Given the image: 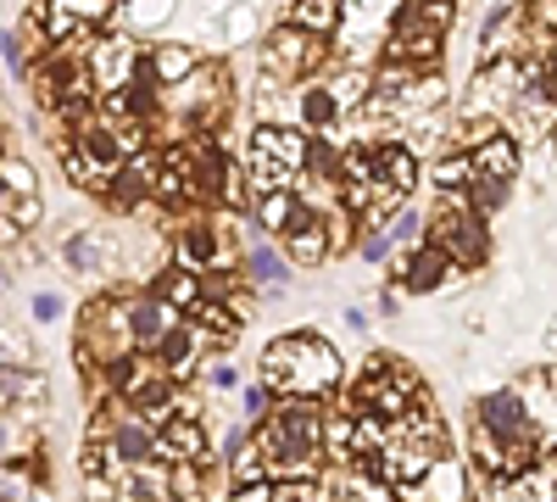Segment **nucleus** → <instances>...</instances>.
Returning <instances> with one entry per match:
<instances>
[{"instance_id": "obj_1", "label": "nucleus", "mask_w": 557, "mask_h": 502, "mask_svg": "<svg viewBox=\"0 0 557 502\" xmlns=\"http://www.w3.org/2000/svg\"><path fill=\"white\" fill-rule=\"evenodd\" d=\"M441 458H446V430L435 425L430 396H424V402H412L407 414L391 419V436H385V452H380V464H374V469L401 491V486L430 480Z\"/></svg>"}, {"instance_id": "obj_2", "label": "nucleus", "mask_w": 557, "mask_h": 502, "mask_svg": "<svg viewBox=\"0 0 557 502\" xmlns=\"http://www.w3.org/2000/svg\"><path fill=\"white\" fill-rule=\"evenodd\" d=\"M262 375L273 391L285 396H323L341 385V357L330 341L318 335H278L268 352H262Z\"/></svg>"}, {"instance_id": "obj_3", "label": "nucleus", "mask_w": 557, "mask_h": 502, "mask_svg": "<svg viewBox=\"0 0 557 502\" xmlns=\"http://www.w3.org/2000/svg\"><path fill=\"white\" fill-rule=\"evenodd\" d=\"M318 419L307 407H278L273 419H262V458L278 469V475H296V480H312L318 475Z\"/></svg>"}, {"instance_id": "obj_4", "label": "nucleus", "mask_w": 557, "mask_h": 502, "mask_svg": "<svg viewBox=\"0 0 557 502\" xmlns=\"http://www.w3.org/2000/svg\"><path fill=\"white\" fill-rule=\"evenodd\" d=\"M446 23H451V0H407L396 28H391V39H385V62L435 68Z\"/></svg>"}, {"instance_id": "obj_5", "label": "nucleus", "mask_w": 557, "mask_h": 502, "mask_svg": "<svg viewBox=\"0 0 557 502\" xmlns=\"http://www.w3.org/2000/svg\"><path fill=\"white\" fill-rule=\"evenodd\" d=\"M307 157H312V140H307V134L278 128V123H262V128L251 134L246 168H251V179H257V191H285L290 179L307 168Z\"/></svg>"}, {"instance_id": "obj_6", "label": "nucleus", "mask_w": 557, "mask_h": 502, "mask_svg": "<svg viewBox=\"0 0 557 502\" xmlns=\"http://www.w3.org/2000/svg\"><path fill=\"white\" fill-rule=\"evenodd\" d=\"M418 396H424V391H418L412 369H401V363H391V357H374V363H368V375L357 380V414L396 419V414H407Z\"/></svg>"}, {"instance_id": "obj_7", "label": "nucleus", "mask_w": 557, "mask_h": 502, "mask_svg": "<svg viewBox=\"0 0 557 502\" xmlns=\"http://www.w3.org/2000/svg\"><path fill=\"white\" fill-rule=\"evenodd\" d=\"M430 241H435L451 262H462V268H480L485 252H491V246H485V241H491V235H485V218L462 201V196H451L446 212L430 223Z\"/></svg>"}, {"instance_id": "obj_8", "label": "nucleus", "mask_w": 557, "mask_h": 502, "mask_svg": "<svg viewBox=\"0 0 557 502\" xmlns=\"http://www.w3.org/2000/svg\"><path fill=\"white\" fill-rule=\"evenodd\" d=\"M318 57H323V34H312V28H301V23L273 28V39H268V68H273V73L301 78Z\"/></svg>"}, {"instance_id": "obj_9", "label": "nucleus", "mask_w": 557, "mask_h": 502, "mask_svg": "<svg viewBox=\"0 0 557 502\" xmlns=\"http://www.w3.org/2000/svg\"><path fill=\"white\" fill-rule=\"evenodd\" d=\"M45 7V34L51 39H73L78 28H96L117 12V0H39Z\"/></svg>"}, {"instance_id": "obj_10", "label": "nucleus", "mask_w": 557, "mask_h": 502, "mask_svg": "<svg viewBox=\"0 0 557 502\" xmlns=\"http://www.w3.org/2000/svg\"><path fill=\"white\" fill-rule=\"evenodd\" d=\"M128 73H134V45H128V39H107V45H96V51H89V78H96L101 96L123 89Z\"/></svg>"}, {"instance_id": "obj_11", "label": "nucleus", "mask_w": 557, "mask_h": 502, "mask_svg": "<svg viewBox=\"0 0 557 502\" xmlns=\"http://www.w3.org/2000/svg\"><path fill=\"white\" fill-rule=\"evenodd\" d=\"M157 441H162V458H173V464H196L201 452H207V430H201V419H190V414H178L173 425H162Z\"/></svg>"}, {"instance_id": "obj_12", "label": "nucleus", "mask_w": 557, "mask_h": 502, "mask_svg": "<svg viewBox=\"0 0 557 502\" xmlns=\"http://www.w3.org/2000/svg\"><path fill=\"white\" fill-rule=\"evenodd\" d=\"M446 273H451V257H446V252H441L435 241H424V246H418V252L407 257V273H401V285L424 296V291H441V280H446Z\"/></svg>"}, {"instance_id": "obj_13", "label": "nucleus", "mask_w": 557, "mask_h": 502, "mask_svg": "<svg viewBox=\"0 0 557 502\" xmlns=\"http://www.w3.org/2000/svg\"><path fill=\"white\" fill-rule=\"evenodd\" d=\"M257 218L268 223L273 235H290V230H301V223H307L312 212H307V207H301V196H290V185H285V191H262Z\"/></svg>"}, {"instance_id": "obj_14", "label": "nucleus", "mask_w": 557, "mask_h": 502, "mask_svg": "<svg viewBox=\"0 0 557 502\" xmlns=\"http://www.w3.org/2000/svg\"><path fill=\"white\" fill-rule=\"evenodd\" d=\"M128 325H134V341L162 346L168 330H173V302H168V296H157V302H134V307H128Z\"/></svg>"}, {"instance_id": "obj_15", "label": "nucleus", "mask_w": 557, "mask_h": 502, "mask_svg": "<svg viewBox=\"0 0 557 502\" xmlns=\"http://www.w3.org/2000/svg\"><path fill=\"white\" fill-rule=\"evenodd\" d=\"M285 257H290L296 268H318L323 257H330V230H323L318 218H307L301 230H290V235H285Z\"/></svg>"}, {"instance_id": "obj_16", "label": "nucleus", "mask_w": 557, "mask_h": 502, "mask_svg": "<svg viewBox=\"0 0 557 502\" xmlns=\"http://www.w3.org/2000/svg\"><path fill=\"white\" fill-rule=\"evenodd\" d=\"M474 168H480V179H513L519 173V146L507 140V134H491L485 146H474Z\"/></svg>"}, {"instance_id": "obj_17", "label": "nucleus", "mask_w": 557, "mask_h": 502, "mask_svg": "<svg viewBox=\"0 0 557 502\" xmlns=\"http://www.w3.org/2000/svg\"><path fill=\"white\" fill-rule=\"evenodd\" d=\"M112 452L123 464H146L151 452H162V441L151 436V425L146 419H128V425H117V436H112Z\"/></svg>"}, {"instance_id": "obj_18", "label": "nucleus", "mask_w": 557, "mask_h": 502, "mask_svg": "<svg viewBox=\"0 0 557 502\" xmlns=\"http://www.w3.org/2000/svg\"><path fill=\"white\" fill-rule=\"evenodd\" d=\"M190 73H196V51H190V45H162V51L151 57V78L157 84H184Z\"/></svg>"}, {"instance_id": "obj_19", "label": "nucleus", "mask_w": 557, "mask_h": 502, "mask_svg": "<svg viewBox=\"0 0 557 502\" xmlns=\"http://www.w3.org/2000/svg\"><path fill=\"white\" fill-rule=\"evenodd\" d=\"M374 151H380V173L391 179L401 196H412V185H418V162H412V151H407V146H374Z\"/></svg>"}, {"instance_id": "obj_20", "label": "nucleus", "mask_w": 557, "mask_h": 502, "mask_svg": "<svg viewBox=\"0 0 557 502\" xmlns=\"http://www.w3.org/2000/svg\"><path fill=\"white\" fill-rule=\"evenodd\" d=\"M290 23H301L312 34H330L341 23V0H290Z\"/></svg>"}, {"instance_id": "obj_21", "label": "nucleus", "mask_w": 557, "mask_h": 502, "mask_svg": "<svg viewBox=\"0 0 557 502\" xmlns=\"http://www.w3.org/2000/svg\"><path fill=\"white\" fill-rule=\"evenodd\" d=\"M285 273H290V262H285V257H273L268 246L246 252V280H257L262 291H278V285H285Z\"/></svg>"}, {"instance_id": "obj_22", "label": "nucleus", "mask_w": 557, "mask_h": 502, "mask_svg": "<svg viewBox=\"0 0 557 502\" xmlns=\"http://www.w3.org/2000/svg\"><path fill=\"white\" fill-rule=\"evenodd\" d=\"M212 257H218V235L212 230H190V235H184L178 268H212Z\"/></svg>"}, {"instance_id": "obj_23", "label": "nucleus", "mask_w": 557, "mask_h": 502, "mask_svg": "<svg viewBox=\"0 0 557 502\" xmlns=\"http://www.w3.org/2000/svg\"><path fill=\"white\" fill-rule=\"evenodd\" d=\"M190 318H196V330L207 325V335H212V341H228V335H235V318H228V313H223L212 296H207L201 307H190Z\"/></svg>"}, {"instance_id": "obj_24", "label": "nucleus", "mask_w": 557, "mask_h": 502, "mask_svg": "<svg viewBox=\"0 0 557 502\" xmlns=\"http://www.w3.org/2000/svg\"><path fill=\"white\" fill-rule=\"evenodd\" d=\"M190 352H196V335L190 330H168V341L157 346V363H162V369H184Z\"/></svg>"}, {"instance_id": "obj_25", "label": "nucleus", "mask_w": 557, "mask_h": 502, "mask_svg": "<svg viewBox=\"0 0 557 502\" xmlns=\"http://www.w3.org/2000/svg\"><path fill=\"white\" fill-rule=\"evenodd\" d=\"M0 179H7V196H34V191H39V179H34V168H28L23 157L0 162Z\"/></svg>"}, {"instance_id": "obj_26", "label": "nucleus", "mask_w": 557, "mask_h": 502, "mask_svg": "<svg viewBox=\"0 0 557 502\" xmlns=\"http://www.w3.org/2000/svg\"><path fill=\"white\" fill-rule=\"evenodd\" d=\"M330 96L341 101V112H346V107H362V96H368V73H362V68H346V73L335 78Z\"/></svg>"}, {"instance_id": "obj_27", "label": "nucleus", "mask_w": 557, "mask_h": 502, "mask_svg": "<svg viewBox=\"0 0 557 502\" xmlns=\"http://www.w3.org/2000/svg\"><path fill=\"white\" fill-rule=\"evenodd\" d=\"M341 118V101L330 96V89H312V96H307V123L312 128H330Z\"/></svg>"}, {"instance_id": "obj_28", "label": "nucleus", "mask_w": 557, "mask_h": 502, "mask_svg": "<svg viewBox=\"0 0 557 502\" xmlns=\"http://www.w3.org/2000/svg\"><path fill=\"white\" fill-rule=\"evenodd\" d=\"M168 12H173V0H128V23H139V28L168 23Z\"/></svg>"}, {"instance_id": "obj_29", "label": "nucleus", "mask_w": 557, "mask_h": 502, "mask_svg": "<svg viewBox=\"0 0 557 502\" xmlns=\"http://www.w3.org/2000/svg\"><path fill=\"white\" fill-rule=\"evenodd\" d=\"M502 191H507L502 179H474V201H469V207H474L480 218H491V212L502 207Z\"/></svg>"}, {"instance_id": "obj_30", "label": "nucleus", "mask_w": 557, "mask_h": 502, "mask_svg": "<svg viewBox=\"0 0 557 502\" xmlns=\"http://www.w3.org/2000/svg\"><path fill=\"white\" fill-rule=\"evenodd\" d=\"M173 502H201V480H196V464H173Z\"/></svg>"}, {"instance_id": "obj_31", "label": "nucleus", "mask_w": 557, "mask_h": 502, "mask_svg": "<svg viewBox=\"0 0 557 502\" xmlns=\"http://www.w3.org/2000/svg\"><path fill=\"white\" fill-rule=\"evenodd\" d=\"M7 223H12V230H17V223H23V230H28V223H39V201L34 196H12L7 201Z\"/></svg>"}, {"instance_id": "obj_32", "label": "nucleus", "mask_w": 557, "mask_h": 502, "mask_svg": "<svg viewBox=\"0 0 557 502\" xmlns=\"http://www.w3.org/2000/svg\"><path fill=\"white\" fill-rule=\"evenodd\" d=\"M7 68H12L17 78H23V68H28V62H23V39H17V34H7Z\"/></svg>"}, {"instance_id": "obj_33", "label": "nucleus", "mask_w": 557, "mask_h": 502, "mask_svg": "<svg viewBox=\"0 0 557 502\" xmlns=\"http://www.w3.org/2000/svg\"><path fill=\"white\" fill-rule=\"evenodd\" d=\"M67 262H78V268H89V262H96V252H89V235H78V241L67 246Z\"/></svg>"}, {"instance_id": "obj_34", "label": "nucleus", "mask_w": 557, "mask_h": 502, "mask_svg": "<svg viewBox=\"0 0 557 502\" xmlns=\"http://www.w3.org/2000/svg\"><path fill=\"white\" fill-rule=\"evenodd\" d=\"M391 246H396L391 235H368V246H362V257H368V262H380V257H385Z\"/></svg>"}, {"instance_id": "obj_35", "label": "nucleus", "mask_w": 557, "mask_h": 502, "mask_svg": "<svg viewBox=\"0 0 557 502\" xmlns=\"http://www.w3.org/2000/svg\"><path fill=\"white\" fill-rule=\"evenodd\" d=\"M235 502H273V486H262V480H257V486H240Z\"/></svg>"}, {"instance_id": "obj_36", "label": "nucleus", "mask_w": 557, "mask_h": 502, "mask_svg": "<svg viewBox=\"0 0 557 502\" xmlns=\"http://www.w3.org/2000/svg\"><path fill=\"white\" fill-rule=\"evenodd\" d=\"M412 235H418V218L401 212V218H396V230H391V241H412Z\"/></svg>"}, {"instance_id": "obj_37", "label": "nucleus", "mask_w": 557, "mask_h": 502, "mask_svg": "<svg viewBox=\"0 0 557 502\" xmlns=\"http://www.w3.org/2000/svg\"><path fill=\"white\" fill-rule=\"evenodd\" d=\"M57 313H62V302H57V296H39V302H34V318H45V325H51Z\"/></svg>"}, {"instance_id": "obj_38", "label": "nucleus", "mask_w": 557, "mask_h": 502, "mask_svg": "<svg viewBox=\"0 0 557 502\" xmlns=\"http://www.w3.org/2000/svg\"><path fill=\"white\" fill-rule=\"evenodd\" d=\"M262 407H268V391L251 385V391H246V414H262Z\"/></svg>"}, {"instance_id": "obj_39", "label": "nucleus", "mask_w": 557, "mask_h": 502, "mask_svg": "<svg viewBox=\"0 0 557 502\" xmlns=\"http://www.w3.org/2000/svg\"><path fill=\"white\" fill-rule=\"evenodd\" d=\"M351 502H385V497H380L374 486H357V497H351Z\"/></svg>"}]
</instances>
